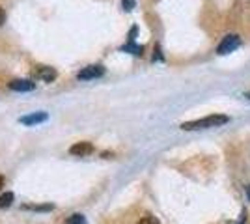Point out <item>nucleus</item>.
I'll return each instance as SVG.
<instances>
[{
	"label": "nucleus",
	"mask_w": 250,
	"mask_h": 224,
	"mask_svg": "<svg viewBox=\"0 0 250 224\" xmlns=\"http://www.w3.org/2000/svg\"><path fill=\"white\" fill-rule=\"evenodd\" d=\"M34 75H36L38 79L45 81V82H51V81H54V79H56V71H54L52 67H47V65H36Z\"/></svg>",
	"instance_id": "nucleus-4"
},
{
	"label": "nucleus",
	"mask_w": 250,
	"mask_h": 224,
	"mask_svg": "<svg viewBox=\"0 0 250 224\" xmlns=\"http://www.w3.org/2000/svg\"><path fill=\"white\" fill-rule=\"evenodd\" d=\"M13 192H6V194H2L0 196V209H4V207H10L11 204H13Z\"/></svg>",
	"instance_id": "nucleus-8"
},
{
	"label": "nucleus",
	"mask_w": 250,
	"mask_h": 224,
	"mask_svg": "<svg viewBox=\"0 0 250 224\" xmlns=\"http://www.w3.org/2000/svg\"><path fill=\"white\" fill-rule=\"evenodd\" d=\"M101 75H104V67L101 64H94V65L83 67V69L77 73V79H81V81H90V79H97V77H101Z\"/></svg>",
	"instance_id": "nucleus-3"
},
{
	"label": "nucleus",
	"mask_w": 250,
	"mask_h": 224,
	"mask_svg": "<svg viewBox=\"0 0 250 224\" xmlns=\"http://www.w3.org/2000/svg\"><path fill=\"white\" fill-rule=\"evenodd\" d=\"M10 88L15 90V92H30V90L36 88V82H32V81H22V79H15V81L10 82Z\"/></svg>",
	"instance_id": "nucleus-6"
},
{
	"label": "nucleus",
	"mask_w": 250,
	"mask_h": 224,
	"mask_svg": "<svg viewBox=\"0 0 250 224\" xmlns=\"http://www.w3.org/2000/svg\"><path fill=\"white\" fill-rule=\"evenodd\" d=\"M94 151V146L90 142H77L69 148V153L71 155H77V157H84V155H90Z\"/></svg>",
	"instance_id": "nucleus-5"
},
{
	"label": "nucleus",
	"mask_w": 250,
	"mask_h": 224,
	"mask_svg": "<svg viewBox=\"0 0 250 224\" xmlns=\"http://www.w3.org/2000/svg\"><path fill=\"white\" fill-rule=\"evenodd\" d=\"M67 224H86V219H84V215L75 213L67 219Z\"/></svg>",
	"instance_id": "nucleus-11"
},
{
	"label": "nucleus",
	"mask_w": 250,
	"mask_h": 224,
	"mask_svg": "<svg viewBox=\"0 0 250 224\" xmlns=\"http://www.w3.org/2000/svg\"><path fill=\"white\" fill-rule=\"evenodd\" d=\"M4 21H6V11L0 8V26L4 24Z\"/></svg>",
	"instance_id": "nucleus-14"
},
{
	"label": "nucleus",
	"mask_w": 250,
	"mask_h": 224,
	"mask_svg": "<svg viewBox=\"0 0 250 224\" xmlns=\"http://www.w3.org/2000/svg\"><path fill=\"white\" fill-rule=\"evenodd\" d=\"M228 122V116H222V114H213V116L208 118H200V120H194V122H185L181 129L185 131H196V129H208V127H219L222 123Z\"/></svg>",
	"instance_id": "nucleus-1"
},
{
	"label": "nucleus",
	"mask_w": 250,
	"mask_h": 224,
	"mask_svg": "<svg viewBox=\"0 0 250 224\" xmlns=\"http://www.w3.org/2000/svg\"><path fill=\"white\" fill-rule=\"evenodd\" d=\"M2 187H4V178L0 176V189H2Z\"/></svg>",
	"instance_id": "nucleus-16"
},
{
	"label": "nucleus",
	"mask_w": 250,
	"mask_h": 224,
	"mask_svg": "<svg viewBox=\"0 0 250 224\" xmlns=\"http://www.w3.org/2000/svg\"><path fill=\"white\" fill-rule=\"evenodd\" d=\"M239 45H241L239 36H235V34H228V36H226V38H222V41L219 43V47H217V53H219V54L233 53V51H235Z\"/></svg>",
	"instance_id": "nucleus-2"
},
{
	"label": "nucleus",
	"mask_w": 250,
	"mask_h": 224,
	"mask_svg": "<svg viewBox=\"0 0 250 224\" xmlns=\"http://www.w3.org/2000/svg\"><path fill=\"white\" fill-rule=\"evenodd\" d=\"M124 8L127 11L133 10V8H135V0H124Z\"/></svg>",
	"instance_id": "nucleus-13"
},
{
	"label": "nucleus",
	"mask_w": 250,
	"mask_h": 224,
	"mask_svg": "<svg viewBox=\"0 0 250 224\" xmlns=\"http://www.w3.org/2000/svg\"><path fill=\"white\" fill-rule=\"evenodd\" d=\"M47 118H49L47 116V112H32V114H28V116L21 118V123H24V125H36V123L45 122Z\"/></svg>",
	"instance_id": "nucleus-7"
},
{
	"label": "nucleus",
	"mask_w": 250,
	"mask_h": 224,
	"mask_svg": "<svg viewBox=\"0 0 250 224\" xmlns=\"http://www.w3.org/2000/svg\"><path fill=\"white\" fill-rule=\"evenodd\" d=\"M138 224H161V223H159V219L153 217V215H146V217H142L138 221Z\"/></svg>",
	"instance_id": "nucleus-12"
},
{
	"label": "nucleus",
	"mask_w": 250,
	"mask_h": 224,
	"mask_svg": "<svg viewBox=\"0 0 250 224\" xmlns=\"http://www.w3.org/2000/svg\"><path fill=\"white\" fill-rule=\"evenodd\" d=\"M52 204H45V205H24V209H34V211H51Z\"/></svg>",
	"instance_id": "nucleus-9"
},
{
	"label": "nucleus",
	"mask_w": 250,
	"mask_h": 224,
	"mask_svg": "<svg viewBox=\"0 0 250 224\" xmlns=\"http://www.w3.org/2000/svg\"><path fill=\"white\" fill-rule=\"evenodd\" d=\"M235 224H245V213L241 215V219H239V223H235Z\"/></svg>",
	"instance_id": "nucleus-15"
},
{
	"label": "nucleus",
	"mask_w": 250,
	"mask_h": 224,
	"mask_svg": "<svg viewBox=\"0 0 250 224\" xmlns=\"http://www.w3.org/2000/svg\"><path fill=\"white\" fill-rule=\"evenodd\" d=\"M122 51H133L135 54H142V47H140V45H135L133 41H129L125 47H122Z\"/></svg>",
	"instance_id": "nucleus-10"
}]
</instances>
